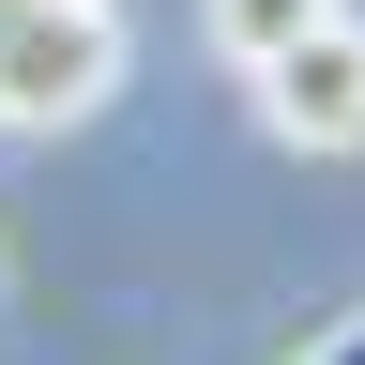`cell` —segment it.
I'll return each instance as SVG.
<instances>
[{
    "instance_id": "6da1fadb",
    "label": "cell",
    "mask_w": 365,
    "mask_h": 365,
    "mask_svg": "<svg viewBox=\"0 0 365 365\" xmlns=\"http://www.w3.org/2000/svg\"><path fill=\"white\" fill-rule=\"evenodd\" d=\"M122 91V16L107 0H0V137H61Z\"/></svg>"
},
{
    "instance_id": "7a4b0ae2",
    "label": "cell",
    "mask_w": 365,
    "mask_h": 365,
    "mask_svg": "<svg viewBox=\"0 0 365 365\" xmlns=\"http://www.w3.org/2000/svg\"><path fill=\"white\" fill-rule=\"evenodd\" d=\"M244 91H259V122L289 137V153H365V16H319L304 46H274Z\"/></svg>"
},
{
    "instance_id": "3957f363",
    "label": "cell",
    "mask_w": 365,
    "mask_h": 365,
    "mask_svg": "<svg viewBox=\"0 0 365 365\" xmlns=\"http://www.w3.org/2000/svg\"><path fill=\"white\" fill-rule=\"evenodd\" d=\"M319 16H350V0H198V31H213V61H274V46H304Z\"/></svg>"
},
{
    "instance_id": "277c9868",
    "label": "cell",
    "mask_w": 365,
    "mask_h": 365,
    "mask_svg": "<svg viewBox=\"0 0 365 365\" xmlns=\"http://www.w3.org/2000/svg\"><path fill=\"white\" fill-rule=\"evenodd\" d=\"M289 365H365V304H350V319H319V335H304Z\"/></svg>"
}]
</instances>
